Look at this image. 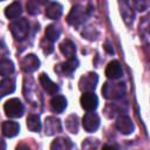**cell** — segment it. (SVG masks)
<instances>
[{
    "instance_id": "obj_1",
    "label": "cell",
    "mask_w": 150,
    "mask_h": 150,
    "mask_svg": "<svg viewBox=\"0 0 150 150\" xmlns=\"http://www.w3.org/2000/svg\"><path fill=\"white\" fill-rule=\"evenodd\" d=\"M102 94L105 98H120L125 94V84L122 82H117V83H110V82H105L102 87Z\"/></svg>"
},
{
    "instance_id": "obj_2",
    "label": "cell",
    "mask_w": 150,
    "mask_h": 150,
    "mask_svg": "<svg viewBox=\"0 0 150 150\" xmlns=\"http://www.w3.org/2000/svg\"><path fill=\"white\" fill-rule=\"evenodd\" d=\"M11 32L14 36L15 40H19V41H22L27 38L28 33H29V23L26 19L21 18V19H18V20H14L11 26Z\"/></svg>"
},
{
    "instance_id": "obj_3",
    "label": "cell",
    "mask_w": 150,
    "mask_h": 150,
    "mask_svg": "<svg viewBox=\"0 0 150 150\" xmlns=\"http://www.w3.org/2000/svg\"><path fill=\"white\" fill-rule=\"evenodd\" d=\"M4 110L8 117L18 118L23 115L25 108L19 98H11V100L6 101V103L4 104Z\"/></svg>"
},
{
    "instance_id": "obj_4",
    "label": "cell",
    "mask_w": 150,
    "mask_h": 150,
    "mask_svg": "<svg viewBox=\"0 0 150 150\" xmlns=\"http://www.w3.org/2000/svg\"><path fill=\"white\" fill-rule=\"evenodd\" d=\"M90 9H86L84 7L76 5L71 8L69 15H68V22L73 26H79L86 20V16L89 14Z\"/></svg>"
},
{
    "instance_id": "obj_5",
    "label": "cell",
    "mask_w": 150,
    "mask_h": 150,
    "mask_svg": "<svg viewBox=\"0 0 150 150\" xmlns=\"http://www.w3.org/2000/svg\"><path fill=\"white\" fill-rule=\"evenodd\" d=\"M82 125H83L84 130L88 131V132L96 131L97 128L100 127V117H98V115L93 112V111L87 112L82 118Z\"/></svg>"
},
{
    "instance_id": "obj_6",
    "label": "cell",
    "mask_w": 150,
    "mask_h": 150,
    "mask_svg": "<svg viewBox=\"0 0 150 150\" xmlns=\"http://www.w3.org/2000/svg\"><path fill=\"white\" fill-rule=\"evenodd\" d=\"M97 81H98V77L95 73H88L87 75H84L80 79L79 87L82 91H93L96 87Z\"/></svg>"
},
{
    "instance_id": "obj_7",
    "label": "cell",
    "mask_w": 150,
    "mask_h": 150,
    "mask_svg": "<svg viewBox=\"0 0 150 150\" xmlns=\"http://www.w3.org/2000/svg\"><path fill=\"white\" fill-rule=\"evenodd\" d=\"M81 105L87 111H94L98 105V98L93 91H86L81 96Z\"/></svg>"
},
{
    "instance_id": "obj_8",
    "label": "cell",
    "mask_w": 150,
    "mask_h": 150,
    "mask_svg": "<svg viewBox=\"0 0 150 150\" xmlns=\"http://www.w3.org/2000/svg\"><path fill=\"white\" fill-rule=\"evenodd\" d=\"M118 6H120V13L122 15L123 21L129 26L132 23L135 19V13L129 4L128 0H118Z\"/></svg>"
},
{
    "instance_id": "obj_9",
    "label": "cell",
    "mask_w": 150,
    "mask_h": 150,
    "mask_svg": "<svg viewBox=\"0 0 150 150\" xmlns=\"http://www.w3.org/2000/svg\"><path fill=\"white\" fill-rule=\"evenodd\" d=\"M116 129L123 134V135H130L132 131H134V123L131 121L130 117L128 116H120L117 120H116Z\"/></svg>"
},
{
    "instance_id": "obj_10",
    "label": "cell",
    "mask_w": 150,
    "mask_h": 150,
    "mask_svg": "<svg viewBox=\"0 0 150 150\" xmlns=\"http://www.w3.org/2000/svg\"><path fill=\"white\" fill-rule=\"evenodd\" d=\"M21 67L26 73H33L40 67V61L34 54H28L22 59Z\"/></svg>"
},
{
    "instance_id": "obj_11",
    "label": "cell",
    "mask_w": 150,
    "mask_h": 150,
    "mask_svg": "<svg viewBox=\"0 0 150 150\" xmlns=\"http://www.w3.org/2000/svg\"><path fill=\"white\" fill-rule=\"evenodd\" d=\"M62 129L61 127V121L56 117H53V116H49L46 118L45 121V131L47 135H54L56 132H60Z\"/></svg>"
},
{
    "instance_id": "obj_12",
    "label": "cell",
    "mask_w": 150,
    "mask_h": 150,
    "mask_svg": "<svg viewBox=\"0 0 150 150\" xmlns=\"http://www.w3.org/2000/svg\"><path fill=\"white\" fill-rule=\"evenodd\" d=\"M39 81H40V84L42 86V88L45 89V91H47L49 95H55V94H57V91H59V86H57L55 82H53L45 73H42V74L40 75Z\"/></svg>"
},
{
    "instance_id": "obj_13",
    "label": "cell",
    "mask_w": 150,
    "mask_h": 150,
    "mask_svg": "<svg viewBox=\"0 0 150 150\" xmlns=\"http://www.w3.org/2000/svg\"><path fill=\"white\" fill-rule=\"evenodd\" d=\"M105 75H107V77H109L111 80L120 79L122 76V67H121L120 62L116 60L110 61L105 68Z\"/></svg>"
},
{
    "instance_id": "obj_14",
    "label": "cell",
    "mask_w": 150,
    "mask_h": 150,
    "mask_svg": "<svg viewBox=\"0 0 150 150\" xmlns=\"http://www.w3.org/2000/svg\"><path fill=\"white\" fill-rule=\"evenodd\" d=\"M1 130H2V135L5 137H14L19 134L20 131V125L16 123V122H13V121H6L2 123L1 125Z\"/></svg>"
},
{
    "instance_id": "obj_15",
    "label": "cell",
    "mask_w": 150,
    "mask_h": 150,
    "mask_svg": "<svg viewBox=\"0 0 150 150\" xmlns=\"http://www.w3.org/2000/svg\"><path fill=\"white\" fill-rule=\"evenodd\" d=\"M77 64H79V61L73 57V59H68V61L61 63L57 68V70H60L62 74L67 75V76H71V74L74 73V70L77 68Z\"/></svg>"
},
{
    "instance_id": "obj_16",
    "label": "cell",
    "mask_w": 150,
    "mask_h": 150,
    "mask_svg": "<svg viewBox=\"0 0 150 150\" xmlns=\"http://www.w3.org/2000/svg\"><path fill=\"white\" fill-rule=\"evenodd\" d=\"M62 9L63 8L59 2H50L46 7V15H47V18H49L52 20H56L61 16Z\"/></svg>"
},
{
    "instance_id": "obj_17",
    "label": "cell",
    "mask_w": 150,
    "mask_h": 150,
    "mask_svg": "<svg viewBox=\"0 0 150 150\" xmlns=\"http://www.w3.org/2000/svg\"><path fill=\"white\" fill-rule=\"evenodd\" d=\"M60 50L61 53L67 57V59H73L75 57V53H76V47L73 43V41L70 40H64L61 45H60Z\"/></svg>"
},
{
    "instance_id": "obj_18",
    "label": "cell",
    "mask_w": 150,
    "mask_h": 150,
    "mask_svg": "<svg viewBox=\"0 0 150 150\" xmlns=\"http://www.w3.org/2000/svg\"><path fill=\"white\" fill-rule=\"evenodd\" d=\"M52 110L55 112H62L67 107V100L62 95H55L50 101Z\"/></svg>"
},
{
    "instance_id": "obj_19",
    "label": "cell",
    "mask_w": 150,
    "mask_h": 150,
    "mask_svg": "<svg viewBox=\"0 0 150 150\" xmlns=\"http://www.w3.org/2000/svg\"><path fill=\"white\" fill-rule=\"evenodd\" d=\"M15 89V81L13 79L4 77L0 82V94L1 96H6L11 93H13Z\"/></svg>"
},
{
    "instance_id": "obj_20",
    "label": "cell",
    "mask_w": 150,
    "mask_h": 150,
    "mask_svg": "<svg viewBox=\"0 0 150 150\" xmlns=\"http://www.w3.org/2000/svg\"><path fill=\"white\" fill-rule=\"evenodd\" d=\"M21 13H22V9H21V5L19 2H13L9 6H7L5 9V15L12 20L19 18L21 15Z\"/></svg>"
},
{
    "instance_id": "obj_21",
    "label": "cell",
    "mask_w": 150,
    "mask_h": 150,
    "mask_svg": "<svg viewBox=\"0 0 150 150\" xmlns=\"http://www.w3.org/2000/svg\"><path fill=\"white\" fill-rule=\"evenodd\" d=\"M27 128L33 132H39L41 130V122L39 115L29 114L27 117Z\"/></svg>"
},
{
    "instance_id": "obj_22",
    "label": "cell",
    "mask_w": 150,
    "mask_h": 150,
    "mask_svg": "<svg viewBox=\"0 0 150 150\" xmlns=\"http://www.w3.org/2000/svg\"><path fill=\"white\" fill-rule=\"evenodd\" d=\"M74 146V144L71 143V141L69 138L66 137H59L56 139H54V142L50 145V149L53 150H59V149H71Z\"/></svg>"
},
{
    "instance_id": "obj_23",
    "label": "cell",
    "mask_w": 150,
    "mask_h": 150,
    "mask_svg": "<svg viewBox=\"0 0 150 150\" xmlns=\"http://www.w3.org/2000/svg\"><path fill=\"white\" fill-rule=\"evenodd\" d=\"M14 73V64L7 59H2L0 62V74L2 77H7Z\"/></svg>"
},
{
    "instance_id": "obj_24",
    "label": "cell",
    "mask_w": 150,
    "mask_h": 150,
    "mask_svg": "<svg viewBox=\"0 0 150 150\" xmlns=\"http://www.w3.org/2000/svg\"><path fill=\"white\" fill-rule=\"evenodd\" d=\"M61 35V28L57 25H49L46 28V38L52 42H55Z\"/></svg>"
},
{
    "instance_id": "obj_25",
    "label": "cell",
    "mask_w": 150,
    "mask_h": 150,
    "mask_svg": "<svg viewBox=\"0 0 150 150\" xmlns=\"http://www.w3.org/2000/svg\"><path fill=\"white\" fill-rule=\"evenodd\" d=\"M138 28L142 35H150V13L141 19Z\"/></svg>"
},
{
    "instance_id": "obj_26",
    "label": "cell",
    "mask_w": 150,
    "mask_h": 150,
    "mask_svg": "<svg viewBox=\"0 0 150 150\" xmlns=\"http://www.w3.org/2000/svg\"><path fill=\"white\" fill-rule=\"evenodd\" d=\"M66 128L73 132V134H76L77 130H79V118L76 115H70L68 116L67 121H66Z\"/></svg>"
},
{
    "instance_id": "obj_27",
    "label": "cell",
    "mask_w": 150,
    "mask_h": 150,
    "mask_svg": "<svg viewBox=\"0 0 150 150\" xmlns=\"http://www.w3.org/2000/svg\"><path fill=\"white\" fill-rule=\"evenodd\" d=\"M131 1L134 4V7L139 12L145 11L149 7V0H131Z\"/></svg>"
},
{
    "instance_id": "obj_28",
    "label": "cell",
    "mask_w": 150,
    "mask_h": 150,
    "mask_svg": "<svg viewBox=\"0 0 150 150\" xmlns=\"http://www.w3.org/2000/svg\"><path fill=\"white\" fill-rule=\"evenodd\" d=\"M41 47H42V49H43V52L46 53V54H50L52 52H53V42L50 41V40H48L47 38L45 39V40H42V42H41Z\"/></svg>"
},
{
    "instance_id": "obj_29",
    "label": "cell",
    "mask_w": 150,
    "mask_h": 150,
    "mask_svg": "<svg viewBox=\"0 0 150 150\" xmlns=\"http://www.w3.org/2000/svg\"><path fill=\"white\" fill-rule=\"evenodd\" d=\"M27 12L29 13V14H36V13H39V9H38V5H35L33 1H29L28 4H27Z\"/></svg>"
},
{
    "instance_id": "obj_30",
    "label": "cell",
    "mask_w": 150,
    "mask_h": 150,
    "mask_svg": "<svg viewBox=\"0 0 150 150\" xmlns=\"http://www.w3.org/2000/svg\"><path fill=\"white\" fill-rule=\"evenodd\" d=\"M30 1H33L35 5H45L48 0H30Z\"/></svg>"
},
{
    "instance_id": "obj_31",
    "label": "cell",
    "mask_w": 150,
    "mask_h": 150,
    "mask_svg": "<svg viewBox=\"0 0 150 150\" xmlns=\"http://www.w3.org/2000/svg\"><path fill=\"white\" fill-rule=\"evenodd\" d=\"M104 48H105V50H107L108 53H110V54H114V49H112V48H110V46H109V43H108V42L105 43V47H104Z\"/></svg>"
}]
</instances>
